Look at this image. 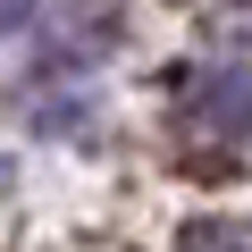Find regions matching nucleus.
Instances as JSON below:
<instances>
[{
  "label": "nucleus",
  "instance_id": "1",
  "mask_svg": "<svg viewBox=\"0 0 252 252\" xmlns=\"http://www.w3.org/2000/svg\"><path fill=\"white\" fill-rule=\"evenodd\" d=\"M185 118L210 143H244L252 135V67H202V76H185Z\"/></svg>",
  "mask_w": 252,
  "mask_h": 252
},
{
  "label": "nucleus",
  "instance_id": "2",
  "mask_svg": "<svg viewBox=\"0 0 252 252\" xmlns=\"http://www.w3.org/2000/svg\"><path fill=\"white\" fill-rule=\"evenodd\" d=\"M177 252H252V219H193Z\"/></svg>",
  "mask_w": 252,
  "mask_h": 252
},
{
  "label": "nucleus",
  "instance_id": "3",
  "mask_svg": "<svg viewBox=\"0 0 252 252\" xmlns=\"http://www.w3.org/2000/svg\"><path fill=\"white\" fill-rule=\"evenodd\" d=\"M34 17H42V0H0V34H26Z\"/></svg>",
  "mask_w": 252,
  "mask_h": 252
},
{
  "label": "nucleus",
  "instance_id": "4",
  "mask_svg": "<svg viewBox=\"0 0 252 252\" xmlns=\"http://www.w3.org/2000/svg\"><path fill=\"white\" fill-rule=\"evenodd\" d=\"M0 193H9V160H0Z\"/></svg>",
  "mask_w": 252,
  "mask_h": 252
}]
</instances>
